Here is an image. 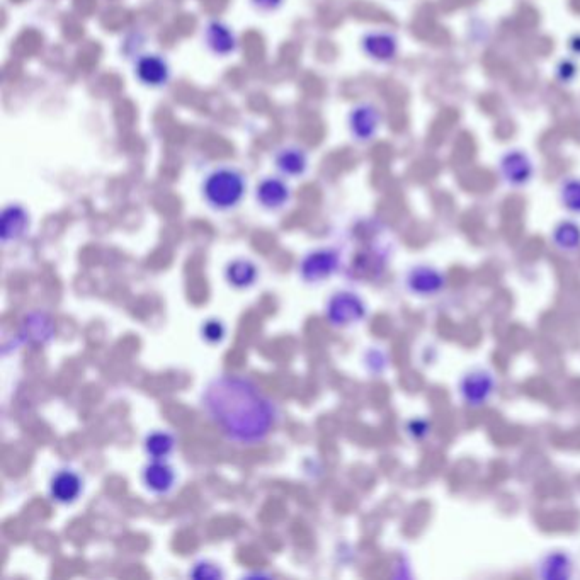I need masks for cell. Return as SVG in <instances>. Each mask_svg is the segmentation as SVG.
<instances>
[{
  "instance_id": "4fadbf2b",
  "label": "cell",
  "mask_w": 580,
  "mask_h": 580,
  "mask_svg": "<svg viewBox=\"0 0 580 580\" xmlns=\"http://www.w3.org/2000/svg\"><path fill=\"white\" fill-rule=\"evenodd\" d=\"M84 490V480L74 470H58L50 480V495L62 506H72L79 501Z\"/></svg>"
},
{
  "instance_id": "d4e9b609",
  "label": "cell",
  "mask_w": 580,
  "mask_h": 580,
  "mask_svg": "<svg viewBox=\"0 0 580 580\" xmlns=\"http://www.w3.org/2000/svg\"><path fill=\"white\" fill-rule=\"evenodd\" d=\"M189 577H193V579L218 580L223 579V572L215 563L201 560V562L194 563L193 569L189 570Z\"/></svg>"
},
{
  "instance_id": "8fae6325",
  "label": "cell",
  "mask_w": 580,
  "mask_h": 580,
  "mask_svg": "<svg viewBox=\"0 0 580 580\" xmlns=\"http://www.w3.org/2000/svg\"><path fill=\"white\" fill-rule=\"evenodd\" d=\"M291 200V189L279 177H264L256 188V201L262 210H283Z\"/></svg>"
},
{
  "instance_id": "ffe728a7",
  "label": "cell",
  "mask_w": 580,
  "mask_h": 580,
  "mask_svg": "<svg viewBox=\"0 0 580 580\" xmlns=\"http://www.w3.org/2000/svg\"><path fill=\"white\" fill-rule=\"evenodd\" d=\"M23 336L33 344H46L55 336V327L46 313L31 312L23 322Z\"/></svg>"
},
{
  "instance_id": "52a82bcc",
  "label": "cell",
  "mask_w": 580,
  "mask_h": 580,
  "mask_svg": "<svg viewBox=\"0 0 580 580\" xmlns=\"http://www.w3.org/2000/svg\"><path fill=\"white\" fill-rule=\"evenodd\" d=\"M499 171L507 186L524 188L535 176V165L523 150H509L499 160Z\"/></svg>"
},
{
  "instance_id": "9a60e30c",
  "label": "cell",
  "mask_w": 580,
  "mask_h": 580,
  "mask_svg": "<svg viewBox=\"0 0 580 580\" xmlns=\"http://www.w3.org/2000/svg\"><path fill=\"white\" fill-rule=\"evenodd\" d=\"M29 227L28 211L21 205H7L0 218V239L4 244L21 239Z\"/></svg>"
},
{
  "instance_id": "7c38bea8",
  "label": "cell",
  "mask_w": 580,
  "mask_h": 580,
  "mask_svg": "<svg viewBox=\"0 0 580 580\" xmlns=\"http://www.w3.org/2000/svg\"><path fill=\"white\" fill-rule=\"evenodd\" d=\"M176 472L165 460H152L142 470V482L155 495L171 494L176 487Z\"/></svg>"
},
{
  "instance_id": "7402d4cb",
  "label": "cell",
  "mask_w": 580,
  "mask_h": 580,
  "mask_svg": "<svg viewBox=\"0 0 580 580\" xmlns=\"http://www.w3.org/2000/svg\"><path fill=\"white\" fill-rule=\"evenodd\" d=\"M558 201L572 215H580V179L569 177L558 188Z\"/></svg>"
},
{
  "instance_id": "7a4b0ae2",
  "label": "cell",
  "mask_w": 580,
  "mask_h": 580,
  "mask_svg": "<svg viewBox=\"0 0 580 580\" xmlns=\"http://www.w3.org/2000/svg\"><path fill=\"white\" fill-rule=\"evenodd\" d=\"M247 193V179L235 167H217L201 182V196L211 210L227 213L237 208Z\"/></svg>"
},
{
  "instance_id": "3957f363",
  "label": "cell",
  "mask_w": 580,
  "mask_h": 580,
  "mask_svg": "<svg viewBox=\"0 0 580 580\" xmlns=\"http://www.w3.org/2000/svg\"><path fill=\"white\" fill-rule=\"evenodd\" d=\"M499 383L494 371L484 364H473L461 373L456 383V393L461 404L470 410H480L494 400Z\"/></svg>"
},
{
  "instance_id": "5b68a950",
  "label": "cell",
  "mask_w": 580,
  "mask_h": 580,
  "mask_svg": "<svg viewBox=\"0 0 580 580\" xmlns=\"http://www.w3.org/2000/svg\"><path fill=\"white\" fill-rule=\"evenodd\" d=\"M368 315V307L361 296L353 291H339L330 296L325 305V319L332 327L346 329L363 322Z\"/></svg>"
},
{
  "instance_id": "6da1fadb",
  "label": "cell",
  "mask_w": 580,
  "mask_h": 580,
  "mask_svg": "<svg viewBox=\"0 0 580 580\" xmlns=\"http://www.w3.org/2000/svg\"><path fill=\"white\" fill-rule=\"evenodd\" d=\"M200 404L230 441L244 446L262 443L278 419L276 404L247 376L211 378L203 387Z\"/></svg>"
},
{
  "instance_id": "5bb4252c",
  "label": "cell",
  "mask_w": 580,
  "mask_h": 580,
  "mask_svg": "<svg viewBox=\"0 0 580 580\" xmlns=\"http://www.w3.org/2000/svg\"><path fill=\"white\" fill-rule=\"evenodd\" d=\"M363 52L375 60V62H392L397 52H399V40L397 36L387 31H371L366 33L361 40Z\"/></svg>"
},
{
  "instance_id": "e0dca14e",
  "label": "cell",
  "mask_w": 580,
  "mask_h": 580,
  "mask_svg": "<svg viewBox=\"0 0 580 580\" xmlns=\"http://www.w3.org/2000/svg\"><path fill=\"white\" fill-rule=\"evenodd\" d=\"M550 242L553 249L565 254V256H575L580 252V223L574 220H562L553 227L550 234Z\"/></svg>"
},
{
  "instance_id": "ba28073f",
  "label": "cell",
  "mask_w": 580,
  "mask_h": 580,
  "mask_svg": "<svg viewBox=\"0 0 580 580\" xmlns=\"http://www.w3.org/2000/svg\"><path fill=\"white\" fill-rule=\"evenodd\" d=\"M575 560L565 550H552L535 563V575L541 580H569L574 577Z\"/></svg>"
},
{
  "instance_id": "2e32d148",
  "label": "cell",
  "mask_w": 580,
  "mask_h": 580,
  "mask_svg": "<svg viewBox=\"0 0 580 580\" xmlns=\"http://www.w3.org/2000/svg\"><path fill=\"white\" fill-rule=\"evenodd\" d=\"M274 164L281 174L285 177H302L308 171V154L303 148L296 145H288L276 152L274 155Z\"/></svg>"
},
{
  "instance_id": "ac0fdd59",
  "label": "cell",
  "mask_w": 580,
  "mask_h": 580,
  "mask_svg": "<svg viewBox=\"0 0 580 580\" xmlns=\"http://www.w3.org/2000/svg\"><path fill=\"white\" fill-rule=\"evenodd\" d=\"M205 43L210 48L211 53L222 58L232 55L237 50V38H235L234 31L220 21H211L206 26Z\"/></svg>"
},
{
  "instance_id": "484cf974",
  "label": "cell",
  "mask_w": 580,
  "mask_h": 580,
  "mask_svg": "<svg viewBox=\"0 0 580 580\" xmlns=\"http://www.w3.org/2000/svg\"><path fill=\"white\" fill-rule=\"evenodd\" d=\"M252 6L262 12L276 11L283 4V0H251Z\"/></svg>"
},
{
  "instance_id": "44dd1931",
  "label": "cell",
  "mask_w": 580,
  "mask_h": 580,
  "mask_svg": "<svg viewBox=\"0 0 580 580\" xmlns=\"http://www.w3.org/2000/svg\"><path fill=\"white\" fill-rule=\"evenodd\" d=\"M174 448H176V438L165 431L148 433L143 441V450L150 460H165L172 455Z\"/></svg>"
},
{
  "instance_id": "277c9868",
  "label": "cell",
  "mask_w": 580,
  "mask_h": 580,
  "mask_svg": "<svg viewBox=\"0 0 580 580\" xmlns=\"http://www.w3.org/2000/svg\"><path fill=\"white\" fill-rule=\"evenodd\" d=\"M404 290L416 298H438L448 288V274L429 262L412 264L402 278Z\"/></svg>"
},
{
  "instance_id": "8992f818",
  "label": "cell",
  "mask_w": 580,
  "mask_h": 580,
  "mask_svg": "<svg viewBox=\"0 0 580 580\" xmlns=\"http://www.w3.org/2000/svg\"><path fill=\"white\" fill-rule=\"evenodd\" d=\"M341 268V256L336 249H317L303 257L298 273L307 285H319L332 278Z\"/></svg>"
},
{
  "instance_id": "30bf717a",
  "label": "cell",
  "mask_w": 580,
  "mask_h": 580,
  "mask_svg": "<svg viewBox=\"0 0 580 580\" xmlns=\"http://www.w3.org/2000/svg\"><path fill=\"white\" fill-rule=\"evenodd\" d=\"M380 111L371 104H358L349 114V130L354 140L366 143L371 142L380 128Z\"/></svg>"
},
{
  "instance_id": "cb8c5ba5",
  "label": "cell",
  "mask_w": 580,
  "mask_h": 580,
  "mask_svg": "<svg viewBox=\"0 0 580 580\" xmlns=\"http://www.w3.org/2000/svg\"><path fill=\"white\" fill-rule=\"evenodd\" d=\"M431 431H433V424L422 417H414L405 424V433L409 434V438L414 441H424L431 436Z\"/></svg>"
},
{
  "instance_id": "d6986e66",
  "label": "cell",
  "mask_w": 580,
  "mask_h": 580,
  "mask_svg": "<svg viewBox=\"0 0 580 580\" xmlns=\"http://www.w3.org/2000/svg\"><path fill=\"white\" fill-rule=\"evenodd\" d=\"M257 276H259V269L256 264L244 257L228 262L225 268V279L235 290H249L251 286L256 285Z\"/></svg>"
},
{
  "instance_id": "9c48e42d",
  "label": "cell",
  "mask_w": 580,
  "mask_h": 580,
  "mask_svg": "<svg viewBox=\"0 0 580 580\" xmlns=\"http://www.w3.org/2000/svg\"><path fill=\"white\" fill-rule=\"evenodd\" d=\"M135 77L143 86L162 87L171 80V65L162 55L147 53L135 62Z\"/></svg>"
},
{
  "instance_id": "603a6c76",
  "label": "cell",
  "mask_w": 580,
  "mask_h": 580,
  "mask_svg": "<svg viewBox=\"0 0 580 580\" xmlns=\"http://www.w3.org/2000/svg\"><path fill=\"white\" fill-rule=\"evenodd\" d=\"M201 337L208 344H222L225 341V337H227V327H225L222 320H206L205 324L201 325Z\"/></svg>"
}]
</instances>
